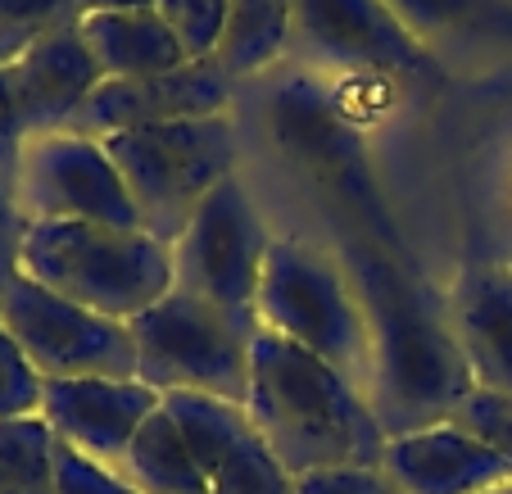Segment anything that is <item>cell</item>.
I'll return each mask as SVG.
<instances>
[{"instance_id": "3", "label": "cell", "mask_w": 512, "mask_h": 494, "mask_svg": "<svg viewBox=\"0 0 512 494\" xmlns=\"http://www.w3.org/2000/svg\"><path fill=\"white\" fill-rule=\"evenodd\" d=\"M19 272L91 313L132 322L177 286L173 245L141 227L28 223Z\"/></svg>"}, {"instance_id": "28", "label": "cell", "mask_w": 512, "mask_h": 494, "mask_svg": "<svg viewBox=\"0 0 512 494\" xmlns=\"http://www.w3.org/2000/svg\"><path fill=\"white\" fill-rule=\"evenodd\" d=\"M386 5L399 14V23H404L413 37L431 41V37H440V32L472 19L481 0H386Z\"/></svg>"}, {"instance_id": "7", "label": "cell", "mask_w": 512, "mask_h": 494, "mask_svg": "<svg viewBox=\"0 0 512 494\" xmlns=\"http://www.w3.org/2000/svg\"><path fill=\"white\" fill-rule=\"evenodd\" d=\"M0 327L19 340L28 363L46 381L73 377H136V336L132 322L91 313L64 295L37 286L32 277H14L0 295Z\"/></svg>"}, {"instance_id": "21", "label": "cell", "mask_w": 512, "mask_h": 494, "mask_svg": "<svg viewBox=\"0 0 512 494\" xmlns=\"http://www.w3.org/2000/svg\"><path fill=\"white\" fill-rule=\"evenodd\" d=\"M0 494H55V431L41 413L0 422Z\"/></svg>"}, {"instance_id": "11", "label": "cell", "mask_w": 512, "mask_h": 494, "mask_svg": "<svg viewBox=\"0 0 512 494\" xmlns=\"http://www.w3.org/2000/svg\"><path fill=\"white\" fill-rule=\"evenodd\" d=\"M232 91L236 82L213 59H191V64L173 68V73H155V78L100 82L87 105L78 109V118L68 123V132L105 141V136L141 132V127L218 118L232 114Z\"/></svg>"}, {"instance_id": "16", "label": "cell", "mask_w": 512, "mask_h": 494, "mask_svg": "<svg viewBox=\"0 0 512 494\" xmlns=\"http://www.w3.org/2000/svg\"><path fill=\"white\" fill-rule=\"evenodd\" d=\"M458 349L476 390L512 395V268L508 263H467L449 295Z\"/></svg>"}, {"instance_id": "26", "label": "cell", "mask_w": 512, "mask_h": 494, "mask_svg": "<svg viewBox=\"0 0 512 494\" xmlns=\"http://www.w3.org/2000/svg\"><path fill=\"white\" fill-rule=\"evenodd\" d=\"M454 422L463 431H472L481 445H490L494 454L512 467V395H499V390H472V395L458 404Z\"/></svg>"}, {"instance_id": "5", "label": "cell", "mask_w": 512, "mask_h": 494, "mask_svg": "<svg viewBox=\"0 0 512 494\" xmlns=\"http://www.w3.org/2000/svg\"><path fill=\"white\" fill-rule=\"evenodd\" d=\"M105 150L132 191L141 232H150L164 245L182 241L195 209L227 177H236V155H241L232 114L118 132L105 136Z\"/></svg>"}, {"instance_id": "29", "label": "cell", "mask_w": 512, "mask_h": 494, "mask_svg": "<svg viewBox=\"0 0 512 494\" xmlns=\"http://www.w3.org/2000/svg\"><path fill=\"white\" fill-rule=\"evenodd\" d=\"M295 494H399L381 467H322L295 476Z\"/></svg>"}, {"instance_id": "4", "label": "cell", "mask_w": 512, "mask_h": 494, "mask_svg": "<svg viewBox=\"0 0 512 494\" xmlns=\"http://www.w3.org/2000/svg\"><path fill=\"white\" fill-rule=\"evenodd\" d=\"M259 327L286 336L290 345L318 354L322 363L368 390L372 331L345 263L309 241H272L259 286Z\"/></svg>"}, {"instance_id": "14", "label": "cell", "mask_w": 512, "mask_h": 494, "mask_svg": "<svg viewBox=\"0 0 512 494\" xmlns=\"http://www.w3.org/2000/svg\"><path fill=\"white\" fill-rule=\"evenodd\" d=\"M5 91H10L14 118H19L23 141L68 132L78 109L100 87V64L91 59V46L82 41V28H59L28 46L19 59L0 68Z\"/></svg>"}, {"instance_id": "32", "label": "cell", "mask_w": 512, "mask_h": 494, "mask_svg": "<svg viewBox=\"0 0 512 494\" xmlns=\"http://www.w3.org/2000/svg\"><path fill=\"white\" fill-rule=\"evenodd\" d=\"M23 214H19V204H14V191H10V182L0 177V232L5 236H23Z\"/></svg>"}, {"instance_id": "2", "label": "cell", "mask_w": 512, "mask_h": 494, "mask_svg": "<svg viewBox=\"0 0 512 494\" xmlns=\"http://www.w3.org/2000/svg\"><path fill=\"white\" fill-rule=\"evenodd\" d=\"M245 408L290 476L322 467H381L390 445L368 390L268 327L254 331L250 345Z\"/></svg>"}, {"instance_id": "23", "label": "cell", "mask_w": 512, "mask_h": 494, "mask_svg": "<svg viewBox=\"0 0 512 494\" xmlns=\"http://www.w3.org/2000/svg\"><path fill=\"white\" fill-rule=\"evenodd\" d=\"M78 0H0V68L59 28H78Z\"/></svg>"}, {"instance_id": "1", "label": "cell", "mask_w": 512, "mask_h": 494, "mask_svg": "<svg viewBox=\"0 0 512 494\" xmlns=\"http://www.w3.org/2000/svg\"><path fill=\"white\" fill-rule=\"evenodd\" d=\"M349 277L372 331L368 399L386 436H408L454 422L458 404L472 395V372L458 349L449 309L431 300L422 281L372 241L349 245Z\"/></svg>"}, {"instance_id": "30", "label": "cell", "mask_w": 512, "mask_h": 494, "mask_svg": "<svg viewBox=\"0 0 512 494\" xmlns=\"http://www.w3.org/2000/svg\"><path fill=\"white\" fill-rule=\"evenodd\" d=\"M23 132H19V118H14L10 105V91H5V73H0V177L10 182L14 191V177H19V155H23Z\"/></svg>"}, {"instance_id": "13", "label": "cell", "mask_w": 512, "mask_h": 494, "mask_svg": "<svg viewBox=\"0 0 512 494\" xmlns=\"http://www.w3.org/2000/svg\"><path fill=\"white\" fill-rule=\"evenodd\" d=\"M164 404L155 386L141 377H73V381H46L41 395V417L55 431V440L73 445L78 454L100 458L109 467H123L127 445L145 427V417Z\"/></svg>"}, {"instance_id": "6", "label": "cell", "mask_w": 512, "mask_h": 494, "mask_svg": "<svg viewBox=\"0 0 512 494\" xmlns=\"http://www.w3.org/2000/svg\"><path fill=\"white\" fill-rule=\"evenodd\" d=\"M254 331H259V313L223 309L204 295L173 286L159 304L132 318L136 377L155 386L159 395L200 390V395L245 404Z\"/></svg>"}, {"instance_id": "17", "label": "cell", "mask_w": 512, "mask_h": 494, "mask_svg": "<svg viewBox=\"0 0 512 494\" xmlns=\"http://www.w3.org/2000/svg\"><path fill=\"white\" fill-rule=\"evenodd\" d=\"M82 41L91 46V59L100 64L105 82L123 78H155L173 68L191 64L182 41L164 23L159 10H118V14H91L78 23Z\"/></svg>"}, {"instance_id": "20", "label": "cell", "mask_w": 512, "mask_h": 494, "mask_svg": "<svg viewBox=\"0 0 512 494\" xmlns=\"http://www.w3.org/2000/svg\"><path fill=\"white\" fill-rule=\"evenodd\" d=\"M164 408L177 422L182 440L191 445L204 476L218 472V463L254 431L245 404H232V399H218V395H200V390H168Z\"/></svg>"}, {"instance_id": "15", "label": "cell", "mask_w": 512, "mask_h": 494, "mask_svg": "<svg viewBox=\"0 0 512 494\" xmlns=\"http://www.w3.org/2000/svg\"><path fill=\"white\" fill-rule=\"evenodd\" d=\"M381 472L399 494H485L512 481V467L458 422L390 436Z\"/></svg>"}, {"instance_id": "31", "label": "cell", "mask_w": 512, "mask_h": 494, "mask_svg": "<svg viewBox=\"0 0 512 494\" xmlns=\"http://www.w3.org/2000/svg\"><path fill=\"white\" fill-rule=\"evenodd\" d=\"M19 241H23V236H5V232H0V295L10 291V281L19 277Z\"/></svg>"}, {"instance_id": "34", "label": "cell", "mask_w": 512, "mask_h": 494, "mask_svg": "<svg viewBox=\"0 0 512 494\" xmlns=\"http://www.w3.org/2000/svg\"><path fill=\"white\" fill-rule=\"evenodd\" d=\"M485 494H512V481L508 485H494V490H485Z\"/></svg>"}, {"instance_id": "22", "label": "cell", "mask_w": 512, "mask_h": 494, "mask_svg": "<svg viewBox=\"0 0 512 494\" xmlns=\"http://www.w3.org/2000/svg\"><path fill=\"white\" fill-rule=\"evenodd\" d=\"M209 494H295V476L263 445L259 431H250L209 476Z\"/></svg>"}, {"instance_id": "10", "label": "cell", "mask_w": 512, "mask_h": 494, "mask_svg": "<svg viewBox=\"0 0 512 494\" xmlns=\"http://www.w3.org/2000/svg\"><path fill=\"white\" fill-rule=\"evenodd\" d=\"M268 250H272V236L259 214V204L250 200V191L236 177H227L195 209L182 241L173 245L177 286L223 304V309L254 313Z\"/></svg>"}, {"instance_id": "8", "label": "cell", "mask_w": 512, "mask_h": 494, "mask_svg": "<svg viewBox=\"0 0 512 494\" xmlns=\"http://www.w3.org/2000/svg\"><path fill=\"white\" fill-rule=\"evenodd\" d=\"M290 59L313 73H381L422 87L445 78L426 41L399 23L386 0H295Z\"/></svg>"}, {"instance_id": "12", "label": "cell", "mask_w": 512, "mask_h": 494, "mask_svg": "<svg viewBox=\"0 0 512 494\" xmlns=\"http://www.w3.org/2000/svg\"><path fill=\"white\" fill-rule=\"evenodd\" d=\"M272 132L277 141L300 159L304 168L331 182L345 200L358 204V214L381 218V209H372V186H368V159H363V141H358L354 123L345 109H336V100L318 87L313 78H295L286 87H277L268 105Z\"/></svg>"}, {"instance_id": "24", "label": "cell", "mask_w": 512, "mask_h": 494, "mask_svg": "<svg viewBox=\"0 0 512 494\" xmlns=\"http://www.w3.org/2000/svg\"><path fill=\"white\" fill-rule=\"evenodd\" d=\"M155 10L164 14L173 37L182 41L186 59H213L218 55V41L227 32L232 0H155Z\"/></svg>"}, {"instance_id": "9", "label": "cell", "mask_w": 512, "mask_h": 494, "mask_svg": "<svg viewBox=\"0 0 512 494\" xmlns=\"http://www.w3.org/2000/svg\"><path fill=\"white\" fill-rule=\"evenodd\" d=\"M14 204L23 223H100L141 227L132 191L105 141L78 132H55L28 141L14 177Z\"/></svg>"}, {"instance_id": "18", "label": "cell", "mask_w": 512, "mask_h": 494, "mask_svg": "<svg viewBox=\"0 0 512 494\" xmlns=\"http://www.w3.org/2000/svg\"><path fill=\"white\" fill-rule=\"evenodd\" d=\"M290 23H295V0H232L213 64L232 82L259 78L290 55Z\"/></svg>"}, {"instance_id": "27", "label": "cell", "mask_w": 512, "mask_h": 494, "mask_svg": "<svg viewBox=\"0 0 512 494\" xmlns=\"http://www.w3.org/2000/svg\"><path fill=\"white\" fill-rule=\"evenodd\" d=\"M55 494H141L118 467L55 440Z\"/></svg>"}, {"instance_id": "25", "label": "cell", "mask_w": 512, "mask_h": 494, "mask_svg": "<svg viewBox=\"0 0 512 494\" xmlns=\"http://www.w3.org/2000/svg\"><path fill=\"white\" fill-rule=\"evenodd\" d=\"M41 395H46V377L28 363L19 340L0 327V422L14 417H37Z\"/></svg>"}, {"instance_id": "33", "label": "cell", "mask_w": 512, "mask_h": 494, "mask_svg": "<svg viewBox=\"0 0 512 494\" xmlns=\"http://www.w3.org/2000/svg\"><path fill=\"white\" fill-rule=\"evenodd\" d=\"M118 10H155V0H78V14H118Z\"/></svg>"}, {"instance_id": "19", "label": "cell", "mask_w": 512, "mask_h": 494, "mask_svg": "<svg viewBox=\"0 0 512 494\" xmlns=\"http://www.w3.org/2000/svg\"><path fill=\"white\" fill-rule=\"evenodd\" d=\"M118 472L141 494H209V476L200 472L191 445L182 440V431H177L164 404L145 417V427L127 445V458Z\"/></svg>"}]
</instances>
